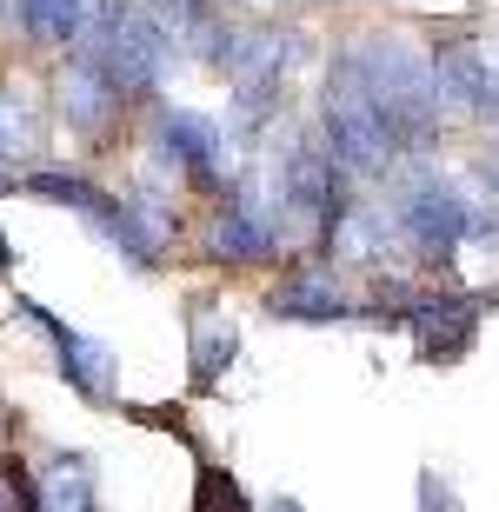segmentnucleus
I'll return each mask as SVG.
<instances>
[{
  "label": "nucleus",
  "mask_w": 499,
  "mask_h": 512,
  "mask_svg": "<svg viewBox=\"0 0 499 512\" xmlns=\"http://www.w3.org/2000/svg\"><path fill=\"white\" fill-rule=\"evenodd\" d=\"M320 147H327V160L346 180H386V173L400 167V147H393L380 107L366 100V87H360L346 54H333L327 87H320Z\"/></svg>",
  "instance_id": "f03ea898"
},
{
  "label": "nucleus",
  "mask_w": 499,
  "mask_h": 512,
  "mask_svg": "<svg viewBox=\"0 0 499 512\" xmlns=\"http://www.w3.org/2000/svg\"><path fill=\"white\" fill-rule=\"evenodd\" d=\"M0 512H7V499H0Z\"/></svg>",
  "instance_id": "aec40b11"
},
{
  "label": "nucleus",
  "mask_w": 499,
  "mask_h": 512,
  "mask_svg": "<svg viewBox=\"0 0 499 512\" xmlns=\"http://www.w3.org/2000/svg\"><path fill=\"white\" fill-rule=\"evenodd\" d=\"M420 512H460V493L440 473H420Z\"/></svg>",
  "instance_id": "f3484780"
},
{
  "label": "nucleus",
  "mask_w": 499,
  "mask_h": 512,
  "mask_svg": "<svg viewBox=\"0 0 499 512\" xmlns=\"http://www.w3.org/2000/svg\"><path fill=\"white\" fill-rule=\"evenodd\" d=\"M267 313L273 320H300V326H333V320H353L360 300L346 293L340 266H293L280 286H267Z\"/></svg>",
  "instance_id": "0eeeda50"
},
{
  "label": "nucleus",
  "mask_w": 499,
  "mask_h": 512,
  "mask_svg": "<svg viewBox=\"0 0 499 512\" xmlns=\"http://www.w3.org/2000/svg\"><path fill=\"white\" fill-rule=\"evenodd\" d=\"M200 253H207L213 266H267L273 253H280V240H273L267 213L247 207V200L233 193L227 207L207 213V227H200Z\"/></svg>",
  "instance_id": "6e6552de"
},
{
  "label": "nucleus",
  "mask_w": 499,
  "mask_h": 512,
  "mask_svg": "<svg viewBox=\"0 0 499 512\" xmlns=\"http://www.w3.org/2000/svg\"><path fill=\"white\" fill-rule=\"evenodd\" d=\"M433 100H440V120H473V127H499V60L480 34H453L440 40L433 54Z\"/></svg>",
  "instance_id": "7ed1b4c3"
},
{
  "label": "nucleus",
  "mask_w": 499,
  "mask_h": 512,
  "mask_svg": "<svg viewBox=\"0 0 499 512\" xmlns=\"http://www.w3.org/2000/svg\"><path fill=\"white\" fill-rule=\"evenodd\" d=\"M193 512H253V506H247V493H240V479H233L227 466L200 459V479H193Z\"/></svg>",
  "instance_id": "2eb2a0df"
},
{
  "label": "nucleus",
  "mask_w": 499,
  "mask_h": 512,
  "mask_svg": "<svg viewBox=\"0 0 499 512\" xmlns=\"http://www.w3.org/2000/svg\"><path fill=\"white\" fill-rule=\"evenodd\" d=\"M346 60H353L366 100L380 107V120H386V133H393L400 160H413V153H426L433 140H440L446 120H440V100H433L426 47H413V40L393 34V27H373V34H360L353 47H346Z\"/></svg>",
  "instance_id": "f257e3e1"
},
{
  "label": "nucleus",
  "mask_w": 499,
  "mask_h": 512,
  "mask_svg": "<svg viewBox=\"0 0 499 512\" xmlns=\"http://www.w3.org/2000/svg\"><path fill=\"white\" fill-rule=\"evenodd\" d=\"M260 512H307V506H300V499H293V493H280V499H267V506H260Z\"/></svg>",
  "instance_id": "a211bd4d"
},
{
  "label": "nucleus",
  "mask_w": 499,
  "mask_h": 512,
  "mask_svg": "<svg viewBox=\"0 0 499 512\" xmlns=\"http://www.w3.org/2000/svg\"><path fill=\"white\" fill-rule=\"evenodd\" d=\"M480 320H486V293H460V286H440V293H413V300L400 306V320L413 333V346H420L426 366H453L473 353V340H480Z\"/></svg>",
  "instance_id": "20e7f679"
},
{
  "label": "nucleus",
  "mask_w": 499,
  "mask_h": 512,
  "mask_svg": "<svg viewBox=\"0 0 499 512\" xmlns=\"http://www.w3.org/2000/svg\"><path fill=\"white\" fill-rule=\"evenodd\" d=\"M20 193H34L47 207H67V213H80V220H100V213L120 200V193H107L87 167H34V173H20Z\"/></svg>",
  "instance_id": "9b49d317"
},
{
  "label": "nucleus",
  "mask_w": 499,
  "mask_h": 512,
  "mask_svg": "<svg viewBox=\"0 0 499 512\" xmlns=\"http://www.w3.org/2000/svg\"><path fill=\"white\" fill-rule=\"evenodd\" d=\"M154 153L167 160L187 187H207L220 193L233 180V140L220 120L193 114V107H160L154 114Z\"/></svg>",
  "instance_id": "39448f33"
},
{
  "label": "nucleus",
  "mask_w": 499,
  "mask_h": 512,
  "mask_svg": "<svg viewBox=\"0 0 499 512\" xmlns=\"http://www.w3.org/2000/svg\"><path fill=\"white\" fill-rule=\"evenodd\" d=\"M127 419H140V426H160V433H173L180 446H200V439L187 433V419L173 413V406H127Z\"/></svg>",
  "instance_id": "dca6fc26"
},
{
  "label": "nucleus",
  "mask_w": 499,
  "mask_h": 512,
  "mask_svg": "<svg viewBox=\"0 0 499 512\" xmlns=\"http://www.w3.org/2000/svg\"><path fill=\"white\" fill-rule=\"evenodd\" d=\"M60 120L74 133H87V140H107V133L127 120V100L114 94V80L100 74L87 54H74L60 67Z\"/></svg>",
  "instance_id": "1a4fd4ad"
},
{
  "label": "nucleus",
  "mask_w": 499,
  "mask_h": 512,
  "mask_svg": "<svg viewBox=\"0 0 499 512\" xmlns=\"http://www.w3.org/2000/svg\"><path fill=\"white\" fill-rule=\"evenodd\" d=\"M40 140H47V120H40V107L20 87H7L0 80V167H34L40 160Z\"/></svg>",
  "instance_id": "4468645a"
},
{
  "label": "nucleus",
  "mask_w": 499,
  "mask_h": 512,
  "mask_svg": "<svg viewBox=\"0 0 499 512\" xmlns=\"http://www.w3.org/2000/svg\"><path fill=\"white\" fill-rule=\"evenodd\" d=\"M0 273H14V240L0 233Z\"/></svg>",
  "instance_id": "6ab92c4d"
},
{
  "label": "nucleus",
  "mask_w": 499,
  "mask_h": 512,
  "mask_svg": "<svg viewBox=\"0 0 499 512\" xmlns=\"http://www.w3.org/2000/svg\"><path fill=\"white\" fill-rule=\"evenodd\" d=\"M20 313L47 333V346H54V360H60V373H67V386H74L87 406H114V380H120L114 346L94 340V333H80V326H67L60 313H47L40 300H20Z\"/></svg>",
  "instance_id": "423d86ee"
},
{
  "label": "nucleus",
  "mask_w": 499,
  "mask_h": 512,
  "mask_svg": "<svg viewBox=\"0 0 499 512\" xmlns=\"http://www.w3.org/2000/svg\"><path fill=\"white\" fill-rule=\"evenodd\" d=\"M34 506L40 512H100V486H94V459L87 453H54L34 479Z\"/></svg>",
  "instance_id": "f8f14e48"
},
{
  "label": "nucleus",
  "mask_w": 499,
  "mask_h": 512,
  "mask_svg": "<svg viewBox=\"0 0 499 512\" xmlns=\"http://www.w3.org/2000/svg\"><path fill=\"white\" fill-rule=\"evenodd\" d=\"M233 353H240V326L220 306L193 300V313H187V380H193V393H213V380L233 366Z\"/></svg>",
  "instance_id": "9d476101"
},
{
  "label": "nucleus",
  "mask_w": 499,
  "mask_h": 512,
  "mask_svg": "<svg viewBox=\"0 0 499 512\" xmlns=\"http://www.w3.org/2000/svg\"><path fill=\"white\" fill-rule=\"evenodd\" d=\"M0 14L40 47H74L87 27V0H0Z\"/></svg>",
  "instance_id": "ddd939ff"
}]
</instances>
